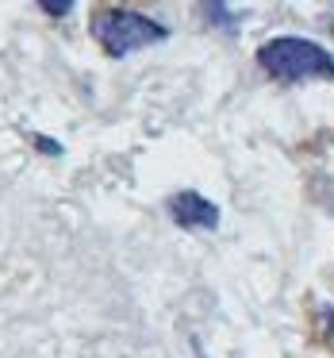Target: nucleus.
I'll return each instance as SVG.
<instances>
[{"mask_svg": "<svg viewBox=\"0 0 334 358\" xmlns=\"http://www.w3.org/2000/svg\"><path fill=\"white\" fill-rule=\"evenodd\" d=\"M257 66L273 81L300 85V81H331L334 78V55L303 35H273L257 47Z\"/></svg>", "mask_w": 334, "mask_h": 358, "instance_id": "1", "label": "nucleus"}, {"mask_svg": "<svg viewBox=\"0 0 334 358\" xmlns=\"http://www.w3.org/2000/svg\"><path fill=\"white\" fill-rule=\"evenodd\" d=\"M93 39L104 47V55L112 58H127L142 47L169 39V27L154 16H142L135 8H108L93 20Z\"/></svg>", "mask_w": 334, "mask_h": 358, "instance_id": "2", "label": "nucleus"}, {"mask_svg": "<svg viewBox=\"0 0 334 358\" xmlns=\"http://www.w3.org/2000/svg\"><path fill=\"white\" fill-rule=\"evenodd\" d=\"M169 216L177 227L185 231H215L219 227V204L208 201L196 189H181V193L169 196Z\"/></svg>", "mask_w": 334, "mask_h": 358, "instance_id": "3", "label": "nucleus"}, {"mask_svg": "<svg viewBox=\"0 0 334 358\" xmlns=\"http://www.w3.org/2000/svg\"><path fill=\"white\" fill-rule=\"evenodd\" d=\"M227 4H231V0H200V16L208 20L211 27H219V31H234V12L227 8Z\"/></svg>", "mask_w": 334, "mask_h": 358, "instance_id": "4", "label": "nucleus"}, {"mask_svg": "<svg viewBox=\"0 0 334 358\" xmlns=\"http://www.w3.org/2000/svg\"><path fill=\"white\" fill-rule=\"evenodd\" d=\"M35 4H39L43 12H47V16H54V20H66L73 12V4H77V0H35Z\"/></svg>", "mask_w": 334, "mask_h": 358, "instance_id": "5", "label": "nucleus"}, {"mask_svg": "<svg viewBox=\"0 0 334 358\" xmlns=\"http://www.w3.org/2000/svg\"><path fill=\"white\" fill-rule=\"evenodd\" d=\"M331 31H334V20H331Z\"/></svg>", "mask_w": 334, "mask_h": 358, "instance_id": "6", "label": "nucleus"}]
</instances>
